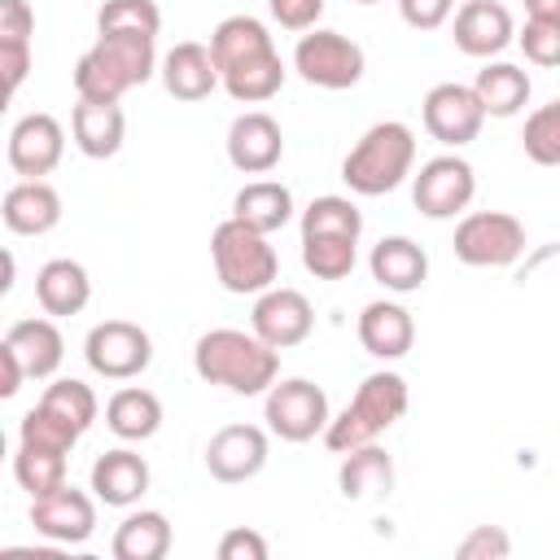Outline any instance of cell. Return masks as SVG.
Returning a JSON list of instances; mask_svg holds the SVG:
<instances>
[{
  "label": "cell",
  "mask_w": 560,
  "mask_h": 560,
  "mask_svg": "<svg viewBox=\"0 0 560 560\" xmlns=\"http://www.w3.org/2000/svg\"><path fill=\"white\" fill-rule=\"evenodd\" d=\"M192 368L206 385H228L232 394H262L276 385L280 350L267 346L258 332L241 328H210L197 337Z\"/></svg>",
  "instance_id": "1"
},
{
  "label": "cell",
  "mask_w": 560,
  "mask_h": 560,
  "mask_svg": "<svg viewBox=\"0 0 560 560\" xmlns=\"http://www.w3.org/2000/svg\"><path fill=\"white\" fill-rule=\"evenodd\" d=\"M158 66L153 35L144 31H105L74 66V92L88 101H118L136 83H144Z\"/></svg>",
  "instance_id": "2"
},
{
  "label": "cell",
  "mask_w": 560,
  "mask_h": 560,
  "mask_svg": "<svg viewBox=\"0 0 560 560\" xmlns=\"http://www.w3.org/2000/svg\"><path fill=\"white\" fill-rule=\"evenodd\" d=\"M411 162H416L411 127L398 118H385V122H372L354 140V149L341 162V179L359 197H381V192H394L411 175Z\"/></svg>",
  "instance_id": "3"
},
{
  "label": "cell",
  "mask_w": 560,
  "mask_h": 560,
  "mask_svg": "<svg viewBox=\"0 0 560 560\" xmlns=\"http://www.w3.org/2000/svg\"><path fill=\"white\" fill-rule=\"evenodd\" d=\"M402 411H407V381L398 372H372V376L359 381V389L346 402V411L337 420H328L324 442H328V451L346 455L354 446L376 442L389 424L402 420Z\"/></svg>",
  "instance_id": "4"
},
{
  "label": "cell",
  "mask_w": 560,
  "mask_h": 560,
  "mask_svg": "<svg viewBox=\"0 0 560 560\" xmlns=\"http://www.w3.org/2000/svg\"><path fill=\"white\" fill-rule=\"evenodd\" d=\"M210 258H214V276L228 293H262L276 284L280 258L267 245V232L241 223V219H223L210 232Z\"/></svg>",
  "instance_id": "5"
},
{
  "label": "cell",
  "mask_w": 560,
  "mask_h": 560,
  "mask_svg": "<svg viewBox=\"0 0 560 560\" xmlns=\"http://www.w3.org/2000/svg\"><path fill=\"white\" fill-rule=\"evenodd\" d=\"M525 249V223L508 210L464 214L455 228V258L468 267H508Z\"/></svg>",
  "instance_id": "6"
},
{
  "label": "cell",
  "mask_w": 560,
  "mask_h": 560,
  "mask_svg": "<svg viewBox=\"0 0 560 560\" xmlns=\"http://www.w3.org/2000/svg\"><path fill=\"white\" fill-rule=\"evenodd\" d=\"M262 416H267V429L284 442H311L332 420L328 416V394L306 376H289V381L271 385L267 402H262Z\"/></svg>",
  "instance_id": "7"
},
{
  "label": "cell",
  "mask_w": 560,
  "mask_h": 560,
  "mask_svg": "<svg viewBox=\"0 0 560 560\" xmlns=\"http://www.w3.org/2000/svg\"><path fill=\"white\" fill-rule=\"evenodd\" d=\"M293 70L315 88L341 92L363 79V48L341 31H306L293 48Z\"/></svg>",
  "instance_id": "8"
},
{
  "label": "cell",
  "mask_w": 560,
  "mask_h": 560,
  "mask_svg": "<svg viewBox=\"0 0 560 560\" xmlns=\"http://www.w3.org/2000/svg\"><path fill=\"white\" fill-rule=\"evenodd\" d=\"M83 359L96 376H109V381H131L149 368L153 359V341L140 324L131 319H101L92 324L88 341H83Z\"/></svg>",
  "instance_id": "9"
},
{
  "label": "cell",
  "mask_w": 560,
  "mask_h": 560,
  "mask_svg": "<svg viewBox=\"0 0 560 560\" xmlns=\"http://www.w3.org/2000/svg\"><path fill=\"white\" fill-rule=\"evenodd\" d=\"M472 192H477V175L459 153L429 158L411 179V201L429 219H455L472 201Z\"/></svg>",
  "instance_id": "10"
},
{
  "label": "cell",
  "mask_w": 560,
  "mask_h": 560,
  "mask_svg": "<svg viewBox=\"0 0 560 560\" xmlns=\"http://www.w3.org/2000/svg\"><path fill=\"white\" fill-rule=\"evenodd\" d=\"M481 118H486V109H481L477 92L464 88V83H438L424 96V127L446 149H459V144L477 140Z\"/></svg>",
  "instance_id": "11"
},
{
  "label": "cell",
  "mask_w": 560,
  "mask_h": 560,
  "mask_svg": "<svg viewBox=\"0 0 560 560\" xmlns=\"http://www.w3.org/2000/svg\"><path fill=\"white\" fill-rule=\"evenodd\" d=\"M249 324H254V332H258L267 346L289 350V346H298V341L311 337L315 311H311L306 293H298V289H276V284H271V289L258 293V302H254V311H249Z\"/></svg>",
  "instance_id": "12"
},
{
  "label": "cell",
  "mask_w": 560,
  "mask_h": 560,
  "mask_svg": "<svg viewBox=\"0 0 560 560\" xmlns=\"http://www.w3.org/2000/svg\"><path fill=\"white\" fill-rule=\"evenodd\" d=\"M267 464V433L258 424H223L210 442H206V468L214 481H249L258 477Z\"/></svg>",
  "instance_id": "13"
},
{
  "label": "cell",
  "mask_w": 560,
  "mask_h": 560,
  "mask_svg": "<svg viewBox=\"0 0 560 560\" xmlns=\"http://www.w3.org/2000/svg\"><path fill=\"white\" fill-rule=\"evenodd\" d=\"M31 525L52 542H83L96 529V503L70 481H61L57 490L31 499Z\"/></svg>",
  "instance_id": "14"
},
{
  "label": "cell",
  "mask_w": 560,
  "mask_h": 560,
  "mask_svg": "<svg viewBox=\"0 0 560 560\" xmlns=\"http://www.w3.org/2000/svg\"><path fill=\"white\" fill-rule=\"evenodd\" d=\"M66 153V131L52 114H26L13 122L9 131V166L22 179H39L48 175Z\"/></svg>",
  "instance_id": "15"
},
{
  "label": "cell",
  "mask_w": 560,
  "mask_h": 560,
  "mask_svg": "<svg viewBox=\"0 0 560 560\" xmlns=\"http://www.w3.org/2000/svg\"><path fill=\"white\" fill-rule=\"evenodd\" d=\"M284 153V131L271 114L262 109H249V114H236L232 127H228V162L245 175H262L280 162Z\"/></svg>",
  "instance_id": "16"
},
{
  "label": "cell",
  "mask_w": 560,
  "mask_h": 560,
  "mask_svg": "<svg viewBox=\"0 0 560 560\" xmlns=\"http://www.w3.org/2000/svg\"><path fill=\"white\" fill-rule=\"evenodd\" d=\"M516 39L512 13L499 0H464L455 9V48L468 57H494Z\"/></svg>",
  "instance_id": "17"
},
{
  "label": "cell",
  "mask_w": 560,
  "mask_h": 560,
  "mask_svg": "<svg viewBox=\"0 0 560 560\" xmlns=\"http://www.w3.org/2000/svg\"><path fill=\"white\" fill-rule=\"evenodd\" d=\"M162 83H166V92H171L175 101H206V96L223 83L210 44H197V39L175 44V48L162 57Z\"/></svg>",
  "instance_id": "18"
},
{
  "label": "cell",
  "mask_w": 560,
  "mask_h": 560,
  "mask_svg": "<svg viewBox=\"0 0 560 560\" xmlns=\"http://www.w3.org/2000/svg\"><path fill=\"white\" fill-rule=\"evenodd\" d=\"M0 214H4V228L9 232H18V236H44V232H52L61 223V197L44 179H18L4 192Z\"/></svg>",
  "instance_id": "19"
},
{
  "label": "cell",
  "mask_w": 560,
  "mask_h": 560,
  "mask_svg": "<svg viewBox=\"0 0 560 560\" xmlns=\"http://www.w3.org/2000/svg\"><path fill=\"white\" fill-rule=\"evenodd\" d=\"M0 346H4V350L26 368V376H35V381L52 376V372L61 368V354H66V341H61V332H57L52 319H18V324H9V332H4Z\"/></svg>",
  "instance_id": "20"
},
{
  "label": "cell",
  "mask_w": 560,
  "mask_h": 560,
  "mask_svg": "<svg viewBox=\"0 0 560 560\" xmlns=\"http://www.w3.org/2000/svg\"><path fill=\"white\" fill-rule=\"evenodd\" d=\"M359 341L376 359H402L411 350V341H416L411 311L398 306V302H368L359 311Z\"/></svg>",
  "instance_id": "21"
},
{
  "label": "cell",
  "mask_w": 560,
  "mask_h": 560,
  "mask_svg": "<svg viewBox=\"0 0 560 560\" xmlns=\"http://www.w3.org/2000/svg\"><path fill=\"white\" fill-rule=\"evenodd\" d=\"M92 490L101 503L109 508H131L144 490H149V464L144 455L118 446V451H105L96 464H92Z\"/></svg>",
  "instance_id": "22"
},
{
  "label": "cell",
  "mask_w": 560,
  "mask_h": 560,
  "mask_svg": "<svg viewBox=\"0 0 560 560\" xmlns=\"http://www.w3.org/2000/svg\"><path fill=\"white\" fill-rule=\"evenodd\" d=\"M70 127H74V144L88 158H114L122 149L127 118H122L118 101H88V96H79V105L70 114Z\"/></svg>",
  "instance_id": "23"
},
{
  "label": "cell",
  "mask_w": 560,
  "mask_h": 560,
  "mask_svg": "<svg viewBox=\"0 0 560 560\" xmlns=\"http://www.w3.org/2000/svg\"><path fill=\"white\" fill-rule=\"evenodd\" d=\"M372 276L389 289V293H411L424 284L429 276V254L411 241V236H385L372 245V258H368Z\"/></svg>",
  "instance_id": "24"
},
{
  "label": "cell",
  "mask_w": 560,
  "mask_h": 560,
  "mask_svg": "<svg viewBox=\"0 0 560 560\" xmlns=\"http://www.w3.org/2000/svg\"><path fill=\"white\" fill-rule=\"evenodd\" d=\"M35 298L48 315H79L92 298V280H88V267L74 262V258H52L39 267L35 276Z\"/></svg>",
  "instance_id": "25"
},
{
  "label": "cell",
  "mask_w": 560,
  "mask_h": 560,
  "mask_svg": "<svg viewBox=\"0 0 560 560\" xmlns=\"http://www.w3.org/2000/svg\"><path fill=\"white\" fill-rule=\"evenodd\" d=\"M232 219H241L258 232H276L293 219V192L280 179H254L232 197Z\"/></svg>",
  "instance_id": "26"
},
{
  "label": "cell",
  "mask_w": 560,
  "mask_h": 560,
  "mask_svg": "<svg viewBox=\"0 0 560 560\" xmlns=\"http://www.w3.org/2000/svg\"><path fill=\"white\" fill-rule=\"evenodd\" d=\"M337 486H341L346 499H381L394 486V459L381 446H372V442L368 446H354L341 459Z\"/></svg>",
  "instance_id": "27"
},
{
  "label": "cell",
  "mask_w": 560,
  "mask_h": 560,
  "mask_svg": "<svg viewBox=\"0 0 560 560\" xmlns=\"http://www.w3.org/2000/svg\"><path fill=\"white\" fill-rule=\"evenodd\" d=\"M105 424H109L122 442H144V438H153L158 424H162V402H158L153 389L127 385V389H118V394L109 398V407H105Z\"/></svg>",
  "instance_id": "28"
},
{
  "label": "cell",
  "mask_w": 560,
  "mask_h": 560,
  "mask_svg": "<svg viewBox=\"0 0 560 560\" xmlns=\"http://www.w3.org/2000/svg\"><path fill=\"white\" fill-rule=\"evenodd\" d=\"M276 44H271V35H267V26L258 22V18H249V13H232V18H223L214 31H210V52H214V61H219V74L228 70V66H236V61H245V57H262V52H271Z\"/></svg>",
  "instance_id": "29"
},
{
  "label": "cell",
  "mask_w": 560,
  "mask_h": 560,
  "mask_svg": "<svg viewBox=\"0 0 560 560\" xmlns=\"http://www.w3.org/2000/svg\"><path fill=\"white\" fill-rule=\"evenodd\" d=\"M472 92H477V101H481V109L490 118H512L529 101V74L521 66H512V61H494V66L477 70Z\"/></svg>",
  "instance_id": "30"
},
{
  "label": "cell",
  "mask_w": 560,
  "mask_h": 560,
  "mask_svg": "<svg viewBox=\"0 0 560 560\" xmlns=\"http://www.w3.org/2000/svg\"><path fill=\"white\" fill-rule=\"evenodd\" d=\"M284 83V61L280 52H262V57H245L236 66L223 70V88L232 101H245V105H258V101H271Z\"/></svg>",
  "instance_id": "31"
},
{
  "label": "cell",
  "mask_w": 560,
  "mask_h": 560,
  "mask_svg": "<svg viewBox=\"0 0 560 560\" xmlns=\"http://www.w3.org/2000/svg\"><path fill=\"white\" fill-rule=\"evenodd\" d=\"M171 551V521L162 512H131L114 529L118 560H162Z\"/></svg>",
  "instance_id": "32"
},
{
  "label": "cell",
  "mask_w": 560,
  "mask_h": 560,
  "mask_svg": "<svg viewBox=\"0 0 560 560\" xmlns=\"http://www.w3.org/2000/svg\"><path fill=\"white\" fill-rule=\"evenodd\" d=\"M363 232V214L350 197H315L306 210H302V236H354L359 241Z\"/></svg>",
  "instance_id": "33"
},
{
  "label": "cell",
  "mask_w": 560,
  "mask_h": 560,
  "mask_svg": "<svg viewBox=\"0 0 560 560\" xmlns=\"http://www.w3.org/2000/svg\"><path fill=\"white\" fill-rule=\"evenodd\" d=\"M13 477L22 481V490H31V499L57 490L66 481V455L61 451H44V446H26L18 442V455H13Z\"/></svg>",
  "instance_id": "34"
},
{
  "label": "cell",
  "mask_w": 560,
  "mask_h": 560,
  "mask_svg": "<svg viewBox=\"0 0 560 560\" xmlns=\"http://www.w3.org/2000/svg\"><path fill=\"white\" fill-rule=\"evenodd\" d=\"M302 262L315 280H341L354 271V236H302Z\"/></svg>",
  "instance_id": "35"
},
{
  "label": "cell",
  "mask_w": 560,
  "mask_h": 560,
  "mask_svg": "<svg viewBox=\"0 0 560 560\" xmlns=\"http://www.w3.org/2000/svg\"><path fill=\"white\" fill-rule=\"evenodd\" d=\"M521 144H525L529 162H538V166H560V96L547 101V105H538V109L525 118Z\"/></svg>",
  "instance_id": "36"
},
{
  "label": "cell",
  "mask_w": 560,
  "mask_h": 560,
  "mask_svg": "<svg viewBox=\"0 0 560 560\" xmlns=\"http://www.w3.org/2000/svg\"><path fill=\"white\" fill-rule=\"evenodd\" d=\"M79 433L83 429H74L66 416H57L52 407H44V402H35L26 416H22V442L26 446H44V451H61V455H70V446L79 442Z\"/></svg>",
  "instance_id": "37"
},
{
  "label": "cell",
  "mask_w": 560,
  "mask_h": 560,
  "mask_svg": "<svg viewBox=\"0 0 560 560\" xmlns=\"http://www.w3.org/2000/svg\"><path fill=\"white\" fill-rule=\"evenodd\" d=\"M39 402L52 407L57 416H66L74 429H92V420H96V394L83 381H70V376L66 381H52Z\"/></svg>",
  "instance_id": "38"
},
{
  "label": "cell",
  "mask_w": 560,
  "mask_h": 560,
  "mask_svg": "<svg viewBox=\"0 0 560 560\" xmlns=\"http://www.w3.org/2000/svg\"><path fill=\"white\" fill-rule=\"evenodd\" d=\"M162 26V13L153 0H105L101 13H96V31H144V35H158Z\"/></svg>",
  "instance_id": "39"
},
{
  "label": "cell",
  "mask_w": 560,
  "mask_h": 560,
  "mask_svg": "<svg viewBox=\"0 0 560 560\" xmlns=\"http://www.w3.org/2000/svg\"><path fill=\"white\" fill-rule=\"evenodd\" d=\"M516 39L534 66H560V18H529Z\"/></svg>",
  "instance_id": "40"
},
{
  "label": "cell",
  "mask_w": 560,
  "mask_h": 560,
  "mask_svg": "<svg viewBox=\"0 0 560 560\" xmlns=\"http://www.w3.org/2000/svg\"><path fill=\"white\" fill-rule=\"evenodd\" d=\"M455 551H459V560H503L512 551V542H508V534L499 525H477Z\"/></svg>",
  "instance_id": "41"
},
{
  "label": "cell",
  "mask_w": 560,
  "mask_h": 560,
  "mask_svg": "<svg viewBox=\"0 0 560 560\" xmlns=\"http://www.w3.org/2000/svg\"><path fill=\"white\" fill-rule=\"evenodd\" d=\"M35 13L26 0H0V44H31Z\"/></svg>",
  "instance_id": "42"
},
{
  "label": "cell",
  "mask_w": 560,
  "mask_h": 560,
  "mask_svg": "<svg viewBox=\"0 0 560 560\" xmlns=\"http://www.w3.org/2000/svg\"><path fill=\"white\" fill-rule=\"evenodd\" d=\"M219 560H267V538L236 525L219 538Z\"/></svg>",
  "instance_id": "43"
},
{
  "label": "cell",
  "mask_w": 560,
  "mask_h": 560,
  "mask_svg": "<svg viewBox=\"0 0 560 560\" xmlns=\"http://www.w3.org/2000/svg\"><path fill=\"white\" fill-rule=\"evenodd\" d=\"M451 9H455V0H398L402 22L416 31H438L451 18Z\"/></svg>",
  "instance_id": "44"
},
{
  "label": "cell",
  "mask_w": 560,
  "mask_h": 560,
  "mask_svg": "<svg viewBox=\"0 0 560 560\" xmlns=\"http://www.w3.org/2000/svg\"><path fill=\"white\" fill-rule=\"evenodd\" d=\"M271 4V18L289 31H311L315 18L324 13V0H267Z\"/></svg>",
  "instance_id": "45"
},
{
  "label": "cell",
  "mask_w": 560,
  "mask_h": 560,
  "mask_svg": "<svg viewBox=\"0 0 560 560\" xmlns=\"http://www.w3.org/2000/svg\"><path fill=\"white\" fill-rule=\"evenodd\" d=\"M0 70H4V92H18V83L31 70V44H0Z\"/></svg>",
  "instance_id": "46"
},
{
  "label": "cell",
  "mask_w": 560,
  "mask_h": 560,
  "mask_svg": "<svg viewBox=\"0 0 560 560\" xmlns=\"http://www.w3.org/2000/svg\"><path fill=\"white\" fill-rule=\"evenodd\" d=\"M0 363H4V385H0V394H4V398H13V394L22 389V376H26V368H22V363H18V359H13L4 346H0Z\"/></svg>",
  "instance_id": "47"
},
{
  "label": "cell",
  "mask_w": 560,
  "mask_h": 560,
  "mask_svg": "<svg viewBox=\"0 0 560 560\" xmlns=\"http://www.w3.org/2000/svg\"><path fill=\"white\" fill-rule=\"evenodd\" d=\"M529 18H560V0H525Z\"/></svg>",
  "instance_id": "48"
},
{
  "label": "cell",
  "mask_w": 560,
  "mask_h": 560,
  "mask_svg": "<svg viewBox=\"0 0 560 560\" xmlns=\"http://www.w3.org/2000/svg\"><path fill=\"white\" fill-rule=\"evenodd\" d=\"M359 4H381V0H359Z\"/></svg>",
  "instance_id": "49"
}]
</instances>
